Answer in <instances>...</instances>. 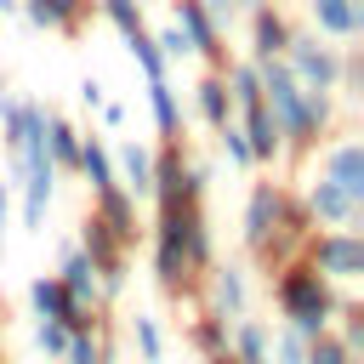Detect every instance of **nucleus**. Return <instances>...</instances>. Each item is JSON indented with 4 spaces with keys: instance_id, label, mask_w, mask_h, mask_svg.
<instances>
[{
    "instance_id": "nucleus-1",
    "label": "nucleus",
    "mask_w": 364,
    "mask_h": 364,
    "mask_svg": "<svg viewBox=\"0 0 364 364\" xmlns=\"http://www.w3.org/2000/svg\"><path fill=\"white\" fill-rule=\"evenodd\" d=\"M273 296H279V307H284V318H290V330H296V336H307V341H313V336H324V324H330L336 301H330V284H324V273H318V267H307V262L279 267Z\"/></svg>"
},
{
    "instance_id": "nucleus-2",
    "label": "nucleus",
    "mask_w": 364,
    "mask_h": 364,
    "mask_svg": "<svg viewBox=\"0 0 364 364\" xmlns=\"http://www.w3.org/2000/svg\"><path fill=\"white\" fill-rule=\"evenodd\" d=\"M284 68L296 74L301 91H336V80H341V57H336V46H318V34H301V28H290Z\"/></svg>"
},
{
    "instance_id": "nucleus-3",
    "label": "nucleus",
    "mask_w": 364,
    "mask_h": 364,
    "mask_svg": "<svg viewBox=\"0 0 364 364\" xmlns=\"http://www.w3.org/2000/svg\"><path fill=\"white\" fill-rule=\"evenodd\" d=\"M307 267H318L324 279H358L364 273V245H358V233L353 228H336V233H318V239H307Z\"/></svg>"
},
{
    "instance_id": "nucleus-4",
    "label": "nucleus",
    "mask_w": 364,
    "mask_h": 364,
    "mask_svg": "<svg viewBox=\"0 0 364 364\" xmlns=\"http://www.w3.org/2000/svg\"><path fill=\"white\" fill-rule=\"evenodd\" d=\"M176 28H182L188 51L210 57V68H222V63H228V46H222V23L210 17V6H205V0H176Z\"/></svg>"
},
{
    "instance_id": "nucleus-5",
    "label": "nucleus",
    "mask_w": 364,
    "mask_h": 364,
    "mask_svg": "<svg viewBox=\"0 0 364 364\" xmlns=\"http://www.w3.org/2000/svg\"><path fill=\"white\" fill-rule=\"evenodd\" d=\"M17 11H23L34 28H46V34H80L97 6H91V0H17Z\"/></svg>"
},
{
    "instance_id": "nucleus-6",
    "label": "nucleus",
    "mask_w": 364,
    "mask_h": 364,
    "mask_svg": "<svg viewBox=\"0 0 364 364\" xmlns=\"http://www.w3.org/2000/svg\"><path fill=\"white\" fill-rule=\"evenodd\" d=\"M290 17L279 11V6H250V63H267V57H284V46H290Z\"/></svg>"
},
{
    "instance_id": "nucleus-7",
    "label": "nucleus",
    "mask_w": 364,
    "mask_h": 364,
    "mask_svg": "<svg viewBox=\"0 0 364 364\" xmlns=\"http://www.w3.org/2000/svg\"><path fill=\"white\" fill-rule=\"evenodd\" d=\"M307 17H313V34H324V40H358L364 34L358 0H307Z\"/></svg>"
},
{
    "instance_id": "nucleus-8",
    "label": "nucleus",
    "mask_w": 364,
    "mask_h": 364,
    "mask_svg": "<svg viewBox=\"0 0 364 364\" xmlns=\"http://www.w3.org/2000/svg\"><path fill=\"white\" fill-rule=\"evenodd\" d=\"M17 171H23V228H40L46 222V205L57 193V165L51 159H28Z\"/></svg>"
},
{
    "instance_id": "nucleus-9",
    "label": "nucleus",
    "mask_w": 364,
    "mask_h": 364,
    "mask_svg": "<svg viewBox=\"0 0 364 364\" xmlns=\"http://www.w3.org/2000/svg\"><path fill=\"white\" fill-rule=\"evenodd\" d=\"M154 199H159V210L165 205H193L188 199V165H182V148L176 142H165L159 154H154V188H148Z\"/></svg>"
},
{
    "instance_id": "nucleus-10",
    "label": "nucleus",
    "mask_w": 364,
    "mask_h": 364,
    "mask_svg": "<svg viewBox=\"0 0 364 364\" xmlns=\"http://www.w3.org/2000/svg\"><path fill=\"white\" fill-rule=\"evenodd\" d=\"M108 159H114V182H119L131 199H142V193L154 188V148H142V142H119Z\"/></svg>"
},
{
    "instance_id": "nucleus-11",
    "label": "nucleus",
    "mask_w": 364,
    "mask_h": 364,
    "mask_svg": "<svg viewBox=\"0 0 364 364\" xmlns=\"http://www.w3.org/2000/svg\"><path fill=\"white\" fill-rule=\"evenodd\" d=\"M301 205H307V216H318V222H330V228H353V222H358V199L341 193L330 176H318V182L307 188Z\"/></svg>"
},
{
    "instance_id": "nucleus-12",
    "label": "nucleus",
    "mask_w": 364,
    "mask_h": 364,
    "mask_svg": "<svg viewBox=\"0 0 364 364\" xmlns=\"http://www.w3.org/2000/svg\"><path fill=\"white\" fill-rule=\"evenodd\" d=\"M239 131H245V142H250V159H256V165H273V159H279L284 136H279V119H273V108H267V102H250Z\"/></svg>"
},
{
    "instance_id": "nucleus-13",
    "label": "nucleus",
    "mask_w": 364,
    "mask_h": 364,
    "mask_svg": "<svg viewBox=\"0 0 364 364\" xmlns=\"http://www.w3.org/2000/svg\"><path fill=\"white\" fill-rule=\"evenodd\" d=\"M279 205H284V188H279V182H256V188H250V205H245V245H250V250L273 233Z\"/></svg>"
},
{
    "instance_id": "nucleus-14",
    "label": "nucleus",
    "mask_w": 364,
    "mask_h": 364,
    "mask_svg": "<svg viewBox=\"0 0 364 364\" xmlns=\"http://www.w3.org/2000/svg\"><path fill=\"white\" fill-rule=\"evenodd\" d=\"M97 222H102V228H108V233H114L119 245H131V239L142 233V228H136V199H131V193H125L119 182L97 193Z\"/></svg>"
},
{
    "instance_id": "nucleus-15",
    "label": "nucleus",
    "mask_w": 364,
    "mask_h": 364,
    "mask_svg": "<svg viewBox=\"0 0 364 364\" xmlns=\"http://www.w3.org/2000/svg\"><path fill=\"white\" fill-rule=\"evenodd\" d=\"M324 176L341 188V193H353V199H364V148L347 136V142H336L330 154H324Z\"/></svg>"
},
{
    "instance_id": "nucleus-16",
    "label": "nucleus",
    "mask_w": 364,
    "mask_h": 364,
    "mask_svg": "<svg viewBox=\"0 0 364 364\" xmlns=\"http://www.w3.org/2000/svg\"><path fill=\"white\" fill-rule=\"evenodd\" d=\"M193 102H199V119H205L210 131H222V125L233 119V97H228V80H222V68H210V74L193 85Z\"/></svg>"
},
{
    "instance_id": "nucleus-17",
    "label": "nucleus",
    "mask_w": 364,
    "mask_h": 364,
    "mask_svg": "<svg viewBox=\"0 0 364 364\" xmlns=\"http://www.w3.org/2000/svg\"><path fill=\"white\" fill-rule=\"evenodd\" d=\"M57 284H63L80 307H97V296H102V290H97V267H91L85 250H68V256H63V279H57Z\"/></svg>"
},
{
    "instance_id": "nucleus-18",
    "label": "nucleus",
    "mask_w": 364,
    "mask_h": 364,
    "mask_svg": "<svg viewBox=\"0 0 364 364\" xmlns=\"http://www.w3.org/2000/svg\"><path fill=\"white\" fill-rule=\"evenodd\" d=\"M74 171L91 182V193L114 188V159H108V148H102L97 136H80V159H74Z\"/></svg>"
},
{
    "instance_id": "nucleus-19",
    "label": "nucleus",
    "mask_w": 364,
    "mask_h": 364,
    "mask_svg": "<svg viewBox=\"0 0 364 364\" xmlns=\"http://www.w3.org/2000/svg\"><path fill=\"white\" fill-rule=\"evenodd\" d=\"M148 114H154V131L159 136H176L182 131V108H176V91L165 80H148Z\"/></svg>"
},
{
    "instance_id": "nucleus-20",
    "label": "nucleus",
    "mask_w": 364,
    "mask_h": 364,
    "mask_svg": "<svg viewBox=\"0 0 364 364\" xmlns=\"http://www.w3.org/2000/svg\"><path fill=\"white\" fill-rule=\"evenodd\" d=\"M46 154H51V165H57V171L80 159V131H74L68 119H57V114L46 119Z\"/></svg>"
},
{
    "instance_id": "nucleus-21",
    "label": "nucleus",
    "mask_w": 364,
    "mask_h": 364,
    "mask_svg": "<svg viewBox=\"0 0 364 364\" xmlns=\"http://www.w3.org/2000/svg\"><path fill=\"white\" fill-rule=\"evenodd\" d=\"M119 40H125L131 63H136L148 80H165V57H159V46H154V34H148V28H131V34H119Z\"/></svg>"
},
{
    "instance_id": "nucleus-22",
    "label": "nucleus",
    "mask_w": 364,
    "mask_h": 364,
    "mask_svg": "<svg viewBox=\"0 0 364 364\" xmlns=\"http://www.w3.org/2000/svg\"><path fill=\"white\" fill-rule=\"evenodd\" d=\"M210 290H216V313H233V318L245 313V273L239 267H216V284Z\"/></svg>"
},
{
    "instance_id": "nucleus-23",
    "label": "nucleus",
    "mask_w": 364,
    "mask_h": 364,
    "mask_svg": "<svg viewBox=\"0 0 364 364\" xmlns=\"http://www.w3.org/2000/svg\"><path fill=\"white\" fill-rule=\"evenodd\" d=\"M193 347H199V353H210V358H216V353H228V324H222V313H205V318L193 324Z\"/></svg>"
},
{
    "instance_id": "nucleus-24",
    "label": "nucleus",
    "mask_w": 364,
    "mask_h": 364,
    "mask_svg": "<svg viewBox=\"0 0 364 364\" xmlns=\"http://www.w3.org/2000/svg\"><path fill=\"white\" fill-rule=\"evenodd\" d=\"M119 34H131V28H142V0H91Z\"/></svg>"
},
{
    "instance_id": "nucleus-25",
    "label": "nucleus",
    "mask_w": 364,
    "mask_h": 364,
    "mask_svg": "<svg viewBox=\"0 0 364 364\" xmlns=\"http://www.w3.org/2000/svg\"><path fill=\"white\" fill-rule=\"evenodd\" d=\"M233 341H239V364H273V358H267V330H262V324H239Z\"/></svg>"
},
{
    "instance_id": "nucleus-26",
    "label": "nucleus",
    "mask_w": 364,
    "mask_h": 364,
    "mask_svg": "<svg viewBox=\"0 0 364 364\" xmlns=\"http://www.w3.org/2000/svg\"><path fill=\"white\" fill-rule=\"evenodd\" d=\"M68 364H108V353H102V341L91 336V330H68Z\"/></svg>"
},
{
    "instance_id": "nucleus-27",
    "label": "nucleus",
    "mask_w": 364,
    "mask_h": 364,
    "mask_svg": "<svg viewBox=\"0 0 364 364\" xmlns=\"http://www.w3.org/2000/svg\"><path fill=\"white\" fill-rule=\"evenodd\" d=\"M131 336H136V347H142V358H148V364H159V353H165V341H159V324H154L148 313H136V324H131Z\"/></svg>"
},
{
    "instance_id": "nucleus-28",
    "label": "nucleus",
    "mask_w": 364,
    "mask_h": 364,
    "mask_svg": "<svg viewBox=\"0 0 364 364\" xmlns=\"http://www.w3.org/2000/svg\"><path fill=\"white\" fill-rule=\"evenodd\" d=\"M216 136H222V154H228V165H256V159H250V142H245V131H239L233 119H228Z\"/></svg>"
},
{
    "instance_id": "nucleus-29",
    "label": "nucleus",
    "mask_w": 364,
    "mask_h": 364,
    "mask_svg": "<svg viewBox=\"0 0 364 364\" xmlns=\"http://www.w3.org/2000/svg\"><path fill=\"white\" fill-rule=\"evenodd\" d=\"M34 347H40V353H63V347H68V324H63V318H40V324H34Z\"/></svg>"
},
{
    "instance_id": "nucleus-30",
    "label": "nucleus",
    "mask_w": 364,
    "mask_h": 364,
    "mask_svg": "<svg viewBox=\"0 0 364 364\" xmlns=\"http://www.w3.org/2000/svg\"><path fill=\"white\" fill-rule=\"evenodd\" d=\"M307 364H353V353H347L341 341H330V336H313V347H307Z\"/></svg>"
},
{
    "instance_id": "nucleus-31",
    "label": "nucleus",
    "mask_w": 364,
    "mask_h": 364,
    "mask_svg": "<svg viewBox=\"0 0 364 364\" xmlns=\"http://www.w3.org/2000/svg\"><path fill=\"white\" fill-rule=\"evenodd\" d=\"M154 46H159V57H165V63H171V57H182V51H188V40H182V28H176V23H165V28H159V34H154Z\"/></svg>"
},
{
    "instance_id": "nucleus-32",
    "label": "nucleus",
    "mask_w": 364,
    "mask_h": 364,
    "mask_svg": "<svg viewBox=\"0 0 364 364\" xmlns=\"http://www.w3.org/2000/svg\"><path fill=\"white\" fill-rule=\"evenodd\" d=\"M279 358H284V364H307V336L284 330V336H279Z\"/></svg>"
},
{
    "instance_id": "nucleus-33",
    "label": "nucleus",
    "mask_w": 364,
    "mask_h": 364,
    "mask_svg": "<svg viewBox=\"0 0 364 364\" xmlns=\"http://www.w3.org/2000/svg\"><path fill=\"white\" fill-rule=\"evenodd\" d=\"M80 102L85 108H102V80H80Z\"/></svg>"
},
{
    "instance_id": "nucleus-34",
    "label": "nucleus",
    "mask_w": 364,
    "mask_h": 364,
    "mask_svg": "<svg viewBox=\"0 0 364 364\" xmlns=\"http://www.w3.org/2000/svg\"><path fill=\"white\" fill-rule=\"evenodd\" d=\"M97 114H102V125H108V131H119V125H125V102H102Z\"/></svg>"
},
{
    "instance_id": "nucleus-35",
    "label": "nucleus",
    "mask_w": 364,
    "mask_h": 364,
    "mask_svg": "<svg viewBox=\"0 0 364 364\" xmlns=\"http://www.w3.org/2000/svg\"><path fill=\"white\" fill-rule=\"evenodd\" d=\"M6 216H11V188L0 182V233H6Z\"/></svg>"
},
{
    "instance_id": "nucleus-36",
    "label": "nucleus",
    "mask_w": 364,
    "mask_h": 364,
    "mask_svg": "<svg viewBox=\"0 0 364 364\" xmlns=\"http://www.w3.org/2000/svg\"><path fill=\"white\" fill-rule=\"evenodd\" d=\"M11 11H17V0H0V17H11Z\"/></svg>"
},
{
    "instance_id": "nucleus-37",
    "label": "nucleus",
    "mask_w": 364,
    "mask_h": 364,
    "mask_svg": "<svg viewBox=\"0 0 364 364\" xmlns=\"http://www.w3.org/2000/svg\"><path fill=\"white\" fill-rule=\"evenodd\" d=\"M216 364H233V358H228V353H216Z\"/></svg>"
}]
</instances>
